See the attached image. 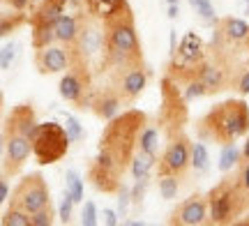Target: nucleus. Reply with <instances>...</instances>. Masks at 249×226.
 <instances>
[{"instance_id":"obj_6","label":"nucleus","mask_w":249,"mask_h":226,"mask_svg":"<svg viewBox=\"0 0 249 226\" xmlns=\"http://www.w3.org/2000/svg\"><path fill=\"white\" fill-rule=\"evenodd\" d=\"M160 113H157V127L161 129V134L173 136L178 132H185L187 122H189V100L185 97V92L171 76H161L160 81Z\"/></svg>"},{"instance_id":"obj_19","label":"nucleus","mask_w":249,"mask_h":226,"mask_svg":"<svg viewBox=\"0 0 249 226\" xmlns=\"http://www.w3.org/2000/svg\"><path fill=\"white\" fill-rule=\"evenodd\" d=\"M83 21L86 18H76V17H60L55 23V37H58V44L62 46H71L79 39L81 30H83Z\"/></svg>"},{"instance_id":"obj_21","label":"nucleus","mask_w":249,"mask_h":226,"mask_svg":"<svg viewBox=\"0 0 249 226\" xmlns=\"http://www.w3.org/2000/svg\"><path fill=\"white\" fill-rule=\"evenodd\" d=\"M21 26H30V12L12 9L9 14H2V18H0V35L7 37L12 33H17Z\"/></svg>"},{"instance_id":"obj_40","label":"nucleus","mask_w":249,"mask_h":226,"mask_svg":"<svg viewBox=\"0 0 249 226\" xmlns=\"http://www.w3.org/2000/svg\"><path fill=\"white\" fill-rule=\"evenodd\" d=\"M238 92H240V95H249V70L242 72L240 79H238Z\"/></svg>"},{"instance_id":"obj_20","label":"nucleus","mask_w":249,"mask_h":226,"mask_svg":"<svg viewBox=\"0 0 249 226\" xmlns=\"http://www.w3.org/2000/svg\"><path fill=\"white\" fill-rule=\"evenodd\" d=\"M88 12L99 21H107L108 17H113L116 12H120L123 7H127V0H83Z\"/></svg>"},{"instance_id":"obj_14","label":"nucleus","mask_w":249,"mask_h":226,"mask_svg":"<svg viewBox=\"0 0 249 226\" xmlns=\"http://www.w3.org/2000/svg\"><path fill=\"white\" fill-rule=\"evenodd\" d=\"M214 39L224 42L231 49H245L249 39V23L235 17H224L217 18L214 23Z\"/></svg>"},{"instance_id":"obj_4","label":"nucleus","mask_w":249,"mask_h":226,"mask_svg":"<svg viewBox=\"0 0 249 226\" xmlns=\"http://www.w3.org/2000/svg\"><path fill=\"white\" fill-rule=\"evenodd\" d=\"M102 23H104V35H107V67H104V74L108 70H113V67L145 60L141 39H139V33H136L132 5L123 7L120 12H116L113 17H108Z\"/></svg>"},{"instance_id":"obj_46","label":"nucleus","mask_w":249,"mask_h":226,"mask_svg":"<svg viewBox=\"0 0 249 226\" xmlns=\"http://www.w3.org/2000/svg\"><path fill=\"white\" fill-rule=\"evenodd\" d=\"M245 2H247V9H249V0H245Z\"/></svg>"},{"instance_id":"obj_47","label":"nucleus","mask_w":249,"mask_h":226,"mask_svg":"<svg viewBox=\"0 0 249 226\" xmlns=\"http://www.w3.org/2000/svg\"><path fill=\"white\" fill-rule=\"evenodd\" d=\"M242 224H249V219H247V222H242Z\"/></svg>"},{"instance_id":"obj_33","label":"nucleus","mask_w":249,"mask_h":226,"mask_svg":"<svg viewBox=\"0 0 249 226\" xmlns=\"http://www.w3.org/2000/svg\"><path fill=\"white\" fill-rule=\"evenodd\" d=\"M65 129H67V134H70L71 143H76V141H81V139H83V127L79 125V120H76V118L67 116V122H65Z\"/></svg>"},{"instance_id":"obj_8","label":"nucleus","mask_w":249,"mask_h":226,"mask_svg":"<svg viewBox=\"0 0 249 226\" xmlns=\"http://www.w3.org/2000/svg\"><path fill=\"white\" fill-rule=\"evenodd\" d=\"M192 139L187 132H178L166 139V148L157 159V175H176L185 180L192 171Z\"/></svg>"},{"instance_id":"obj_45","label":"nucleus","mask_w":249,"mask_h":226,"mask_svg":"<svg viewBox=\"0 0 249 226\" xmlns=\"http://www.w3.org/2000/svg\"><path fill=\"white\" fill-rule=\"evenodd\" d=\"M245 51H247V55H249V39H247V46H245Z\"/></svg>"},{"instance_id":"obj_17","label":"nucleus","mask_w":249,"mask_h":226,"mask_svg":"<svg viewBox=\"0 0 249 226\" xmlns=\"http://www.w3.org/2000/svg\"><path fill=\"white\" fill-rule=\"evenodd\" d=\"M205 58H208V55H205L201 37L196 35V33H187V35L182 37V42H180L178 49L173 46L171 63L173 65H198L201 60H205Z\"/></svg>"},{"instance_id":"obj_38","label":"nucleus","mask_w":249,"mask_h":226,"mask_svg":"<svg viewBox=\"0 0 249 226\" xmlns=\"http://www.w3.org/2000/svg\"><path fill=\"white\" fill-rule=\"evenodd\" d=\"M2 2H5L7 7L17 9V12H33L39 0H2Z\"/></svg>"},{"instance_id":"obj_36","label":"nucleus","mask_w":249,"mask_h":226,"mask_svg":"<svg viewBox=\"0 0 249 226\" xmlns=\"http://www.w3.org/2000/svg\"><path fill=\"white\" fill-rule=\"evenodd\" d=\"M74 203L76 201L70 196V191H65V199H62V203H60V222L62 224H70V219H71V208H74Z\"/></svg>"},{"instance_id":"obj_3","label":"nucleus","mask_w":249,"mask_h":226,"mask_svg":"<svg viewBox=\"0 0 249 226\" xmlns=\"http://www.w3.org/2000/svg\"><path fill=\"white\" fill-rule=\"evenodd\" d=\"M249 134V106L245 100H226L214 104L198 122H196V136L198 141L229 145L240 141Z\"/></svg>"},{"instance_id":"obj_9","label":"nucleus","mask_w":249,"mask_h":226,"mask_svg":"<svg viewBox=\"0 0 249 226\" xmlns=\"http://www.w3.org/2000/svg\"><path fill=\"white\" fill-rule=\"evenodd\" d=\"M108 83L118 90V95L123 97L124 104H134V102L141 97V92L148 86L150 79V70L145 60L141 63H132V65H123V67H113L107 72Z\"/></svg>"},{"instance_id":"obj_32","label":"nucleus","mask_w":249,"mask_h":226,"mask_svg":"<svg viewBox=\"0 0 249 226\" xmlns=\"http://www.w3.org/2000/svg\"><path fill=\"white\" fill-rule=\"evenodd\" d=\"M235 180H238V185L242 187V191L247 194V199H249V162L238 164V169H235Z\"/></svg>"},{"instance_id":"obj_1","label":"nucleus","mask_w":249,"mask_h":226,"mask_svg":"<svg viewBox=\"0 0 249 226\" xmlns=\"http://www.w3.org/2000/svg\"><path fill=\"white\" fill-rule=\"evenodd\" d=\"M148 127V113L141 109H127L113 120H108L97 143V159L102 166L111 169L123 178L129 171L132 159L139 150V139Z\"/></svg>"},{"instance_id":"obj_22","label":"nucleus","mask_w":249,"mask_h":226,"mask_svg":"<svg viewBox=\"0 0 249 226\" xmlns=\"http://www.w3.org/2000/svg\"><path fill=\"white\" fill-rule=\"evenodd\" d=\"M155 164H157V155H150V153H145V150H136V155H134V159H132V166H129L134 180L148 178V173L152 171Z\"/></svg>"},{"instance_id":"obj_2","label":"nucleus","mask_w":249,"mask_h":226,"mask_svg":"<svg viewBox=\"0 0 249 226\" xmlns=\"http://www.w3.org/2000/svg\"><path fill=\"white\" fill-rule=\"evenodd\" d=\"M37 113L33 104H17L2 125V178L18 175L33 153V132L37 129Z\"/></svg>"},{"instance_id":"obj_16","label":"nucleus","mask_w":249,"mask_h":226,"mask_svg":"<svg viewBox=\"0 0 249 226\" xmlns=\"http://www.w3.org/2000/svg\"><path fill=\"white\" fill-rule=\"evenodd\" d=\"M86 178H88L90 185L97 191H102V194H118L120 187H123V178H120L118 173H113L111 169L102 166L97 159H92V162L88 164Z\"/></svg>"},{"instance_id":"obj_18","label":"nucleus","mask_w":249,"mask_h":226,"mask_svg":"<svg viewBox=\"0 0 249 226\" xmlns=\"http://www.w3.org/2000/svg\"><path fill=\"white\" fill-rule=\"evenodd\" d=\"M62 17L60 0H39L35 9L30 12V28L37 26H55Z\"/></svg>"},{"instance_id":"obj_37","label":"nucleus","mask_w":249,"mask_h":226,"mask_svg":"<svg viewBox=\"0 0 249 226\" xmlns=\"http://www.w3.org/2000/svg\"><path fill=\"white\" fill-rule=\"evenodd\" d=\"M145 187H148V178H139V180L134 182V187H132V203L134 206H141Z\"/></svg>"},{"instance_id":"obj_42","label":"nucleus","mask_w":249,"mask_h":226,"mask_svg":"<svg viewBox=\"0 0 249 226\" xmlns=\"http://www.w3.org/2000/svg\"><path fill=\"white\" fill-rule=\"evenodd\" d=\"M118 212H113V210H104V222H107L108 226H116L118 224Z\"/></svg>"},{"instance_id":"obj_11","label":"nucleus","mask_w":249,"mask_h":226,"mask_svg":"<svg viewBox=\"0 0 249 226\" xmlns=\"http://www.w3.org/2000/svg\"><path fill=\"white\" fill-rule=\"evenodd\" d=\"M58 92L67 104H71L74 109L86 111L92 104V92H95V81L83 79L81 74L67 70V74H62L60 83H58Z\"/></svg>"},{"instance_id":"obj_12","label":"nucleus","mask_w":249,"mask_h":226,"mask_svg":"<svg viewBox=\"0 0 249 226\" xmlns=\"http://www.w3.org/2000/svg\"><path fill=\"white\" fill-rule=\"evenodd\" d=\"M210 219V208H208V194L196 191L185 201H180L173 208L169 217L171 226H198Z\"/></svg>"},{"instance_id":"obj_39","label":"nucleus","mask_w":249,"mask_h":226,"mask_svg":"<svg viewBox=\"0 0 249 226\" xmlns=\"http://www.w3.org/2000/svg\"><path fill=\"white\" fill-rule=\"evenodd\" d=\"M14 55H17V44H14V42L2 46V70H9V67H12Z\"/></svg>"},{"instance_id":"obj_7","label":"nucleus","mask_w":249,"mask_h":226,"mask_svg":"<svg viewBox=\"0 0 249 226\" xmlns=\"http://www.w3.org/2000/svg\"><path fill=\"white\" fill-rule=\"evenodd\" d=\"M70 143L71 139L65 125H58V122H39L33 132V155L37 164L42 166L60 162L70 150Z\"/></svg>"},{"instance_id":"obj_31","label":"nucleus","mask_w":249,"mask_h":226,"mask_svg":"<svg viewBox=\"0 0 249 226\" xmlns=\"http://www.w3.org/2000/svg\"><path fill=\"white\" fill-rule=\"evenodd\" d=\"M51 224H55L53 206H46V208L33 212V226H51Z\"/></svg>"},{"instance_id":"obj_23","label":"nucleus","mask_w":249,"mask_h":226,"mask_svg":"<svg viewBox=\"0 0 249 226\" xmlns=\"http://www.w3.org/2000/svg\"><path fill=\"white\" fill-rule=\"evenodd\" d=\"M53 42H58V37H55V26L30 28V44H33V49H44V46H51Z\"/></svg>"},{"instance_id":"obj_43","label":"nucleus","mask_w":249,"mask_h":226,"mask_svg":"<svg viewBox=\"0 0 249 226\" xmlns=\"http://www.w3.org/2000/svg\"><path fill=\"white\" fill-rule=\"evenodd\" d=\"M242 162H249V136L245 141V145H242Z\"/></svg>"},{"instance_id":"obj_28","label":"nucleus","mask_w":249,"mask_h":226,"mask_svg":"<svg viewBox=\"0 0 249 226\" xmlns=\"http://www.w3.org/2000/svg\"><path fill=\"white\" fill-rule=\"evenodd\" d=\"M157 180H160V194L166 201H171V199H176V196H178L180 178H176V175H157Z\"/></svg>"},{"instance_id":"obj_5","label":"nucleus","mask_w":249,"mask_h":226,"mask_svg":"<svg viewBox=\"0 0 249 226\" xmlns=\"http://www.w3.org/2000/svg\"><path fill=\"white\" fill-rule=\"evenodd\" d=\"M208 208H210V224L224 226L235 224L249 210V199L238 185L235 175H226L208 191Z\"/></svg>"},{"instance_id":"obj_34","label":"nucleus","mask_w":249,"mask_h":226,"mask_svg":"<svg viewBox=\"0 0 249 226\" xmlns=\"http://www.w3.org/2000/svg\"><path fill=\"white\" fill-rule=\"evenodd\" d=\"M129 203H132V190H127V187H120L118 191V215L124 217L127 215V208H129Z\"/></svg>"},{"instance_id":"obj_15","label":"nucleus","mask_w":249,"mask_h":226,"mask_svg":"<svg viewBox=\"0 0 249 226\" xmlns=\"http://www.w3.org/2000/svg\"><path fill=\"white\" fill-rule=\"evenodd\" d=\"M123 104H124L123 97H120L116 88L108 83L107 88H95L90 111H92V116L99 118L102 122H108V120H113L116 116H120Z\"/></svg>"},{"instance_id":"obj_35","label":"nucleus","mask_w":249,"mask_h":226,"mask_svg":"<svg viewBox=\"0 0 249 226\" xmlns=\"http://www.w3.org/2000/svg\"><path fill=\"white\" fill-rule=\"evenodd\" d=\"M81 224L83 226H95L97 224V208H95V203L88 201L86 206H83V212H81Z\"/></svg>"},{"instance_id":"obj_25","label":"nucleus","mask_w":249,"mask_h":226,"mask_svg":"<svg viewBox=\"0 0 249 226\" xmlns=\"http://www.w3.org/2000/svg\"><path fill=\"white\" fill-rule=\"evenodd\" d=\"M242 162V150L235 143L222 145V155H219V171H231V169H238V164Z\"/></svg>"},{"instance_id":"obj_29","label":"nucleus","mask_w":249,"mask_h":226,"mask_svg":"<svg viewBox=\"0 0 249 226\" xmlns=\"http://www.w3.org/2000/svg\"><path fill=\"white\" fill-rule=\"evenodd\" d=\"M65 180H67V190L70 191V196L76 203H81L83 201V180H81V175L76 171H67V175H65Z\"/></svg>"},{"instance_id":"obj_10","label":"nucleus","mask_w":249,"mask_h":226,"mask_svg":"<svg viewBox=\"0 0 249 226\" xmlns=\"http://www.w3.org/2000/svg\"><path fill=\"white\" fill-rule=\"evenodd\" d=\"M7 203L28 210L30 215L37 212V210L46 208V206H51V191H49V185H46L44 175L39 171L30 173V175H23L17 182V187L12 190V196H9Z\"/></svg>"},{"instance_id":"obj_26","label":"nucleus","mask_w":249,"mask_h":226,"mask_svg":"<svg viewBox=\"0 0 249 226\" xmlns=\"http://www.w3.org/2000/svg\"><path fill=\"white\" fill-rule=\"evenodd\" d=\"M160 127L157 125H148L145 129H143L141 139H139V150H145V153L150 155H157V150H160Z\"/></svg>"},{"instance_id":"obj_27","label":"nucleus","mask_w":249,"mask_h":226,"mask_svg":"<svg viewBox=\"0 0 249 226\" xmlns=\"http://www.w3.org/2000/svg\"><path fill=\"white\" fill-rule=\"evenodd\" d=\"M210 166V155H208V148L203 145V141L192 145V169L196 173H205Z\"/></svg>"},{"instance_id":"obj_44","label":"nucleus","mask_w":249,"mask_h":226,"mask_svg":"<svg viewBox=\"0 0 249 226\" xmlns=\"http://www.w3.org/2000/svg\"><path fill=\"white\" fill-rule=\"evenodd\" d=\"M169 17H171V18L178 17V2H173V5L169 7Z\"/></svg>"},{"instance_id":"obj_30","label":"nucleus","mask_w":249,"mask_h":226,"mask_svg":"<svg viewBox=\"0 0 249 226\" xmlns=\"http://www.w3.org/2000/svg\"><path fill=\"white\" fill-rule=\"evenodd\" d=\"M189 5L196 9V14L208 21V23H217V17H214V7L210 5V0H189Z\"/></svg>"},{"instance_id":"obj_13","label":"nucleus","mask_w":249,"mask_h":226,"mask_svg":"<svg viewBox=\"0 0 249 226\" xmlns=\"http://www.w3.org/2000/svg\"><path fill=\"white\" fill-rule=\"evenodd\" d=\"M35 70L39 74H60L65 70H70V51L67 46H58V44H51V46H44V49H35Z\"/></svg>"},{"instance_id":"obj_41","label":"nucleus","mask_w":249,"mask_h":226,"mask_svg":"<svg viewBox=\"0 0 249 226\" xmlns=\"http://www.w3.org/2000/svg\"><path fill=\"white\" fill-rule=\"evenodd\" d=\"M0 201H2V203H7V201H9V185H7V178H2V180H0Z\"/></svg>"},{"instance_id":"obj_24","label":"nucleus","mask_w":249,"mask_h":226,"mask_svg":"<svg viewBox=\"0 0 249 226\" xmlns=\"http://www.w3.org/2000/svg\"><path fill=\"white\" fill-rule=\"evenodd\" d=\"M2 226H33V215L23 208H17V206H7L5 212H2Z\"/></svg>"}]
</instances>
